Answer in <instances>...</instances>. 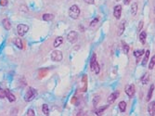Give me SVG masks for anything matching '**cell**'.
I'll return each mask as SVG.
<instances>
[{
    "label": "cell",
    "instance_id": "cell-1",
    "mask_svg": "<svg viewBox=\"0 0 155 116\" xmlns=\"http://www.w3.org/2000/svg\"><path fill=\"white\" fill-rule=\"evenodd\" d=\"M90 69H91L92 72H94L97 74H99V72H100V66H99V64L97 61V55H96V53H93L91 60H90Z\"/></svg>",
    "mask_w": 155,
    "mask_h": 116
},
{
    "label": "cell",
    "instance_id": "cell-2",
    "mask_svg": "<svg viewBox=\"0 0 155 116\" xmlns=\"http://www.w3.org/2000/svg\"><path fill=\"white\" fill-rule=\"evenodd\" d=\"M80 15V8L77 5H73L69 8V16L71 19L77 20Z\"/></svg>",
    "mask_w": 155,
    "mask_h": 116
},
{
    "label": "cell",
    "instance_id": "cell-3",
    "mask_svg": "<svg viewBox=\"0 0 155 116\" xmlns=\"http://www.w3.org/2000/svg\"><path fill=\"white\" fill-rule=\"evenodd\" d=\"M36 96H37L36 90L34 89V88H33V87H30L29 89H28V91H27L26 95H25V101L27 102L32 101Z\"/></svg>",
    "mask_w": 155,
    "mask_h": 116
},
{
    "label": "cell",
    "instance_id": "cell-4",
    "mask_svg": "<svg viewBox=\"0 0 155 116\" xmlns=\"http://www.w3.org/2000/svg\"><path fill=\"white\" fill-rule=\"evenodd\" d=\"M28 31H29V26L26 24L21 23L17 26V33L20 36H24Z\"/></svg>",
    "mask_w": 155,
    "mask_h": 116
},
{
    "label": "cell",
    "instance_id": "cell-5",
    "mask_svg": "<svg viewBox=\"0 0 155 116\" xmlns=\"http://www.w3.org/2000/svg\"><path fill=\"white\" fill-rule=\"evenodd\" d=\"M63 59V56H62V53H61V51L60 50H54L52 51V53H51V60L55 62H60V61H62Z\"/></svg>",
    "mask_w": 155,
    "mask_h": 116
},
{
    "label": "cell",
    "instance_id": "cell-6",
    "mask_svg": "<svg viewBox=\"0 0 155 116\" xmlns=\"http://www.w3.org/2000/svg\"><path fill=\"white\" fill-rule=\"evenodd\" d=\"M78 39V33L76 31H71L70 33L67 35V40H68L70 43L73 44L77 41Z\"/></svg>",
    "mask_w": 155,
    "mask_h": 116
},
{
    "label": "cell",
    "instance_id": "cell-7",
    "mask_svg": "<svg viewBox=\"0 0 155 116\" xmlns=\"http://www.w3.org/2000/svg\"><path fill=\"white\" fill-rule=\"evenodd\" d=\"M124 90H125V94L127 95L130 99L135 95V92H136V88H135V85H134L133 84L126 85Z\"/></svg>",
    "mask_w": 155,
    "mask_h": 116
},
{
    "label": "cell",
    "instance_id": "cell-8",
    "mask_svg": "<svg viewBox=\"0 0 155 116\" xmlns=\"http://www.w3.org/2000/svg\"><path fill=\"white\" fill-rule=\"evenodd\" d=\"M121 15H122V6L121 5L115 6L113 8V16L115 17V19L119 20L121 18Z\"/></svg>",
    "mask_w": 155,
    "mask_h": 116
},
{
    "label": "cell",
    "instance_id": "cell-9",
    "mask_svg": "<svg viewBox=\"0 0 155 116\" xmlns=\"http://www.w3.org/2000/svg\"><path fill=\"white\" fill-rule=\"evenodd\" d=\"M119 95H120V92L119 91H116V92H113V93H112V94L110 95L109 97H108V102H109V104H112L115 100L117 99V98L119 97Z\"/></svg>",
    "mask_w": 155,
    "mask_h": 116
},
{
    "label": "cell",
    "instance_id": "cell-10",
    "mask_svg": "<svg viewBox=\"0 0 155 116\" xmlns=\"http://www.w3.org/2000/svg\"><path fill=\"white\" fill-rule=\"evenodd\" d=\"M148 111L149 114L150 116H154L155 115V101H151L148 106Z\"/></svg>",
    "mask_w": 155,
    "mask_h": 116
},
{
    "label": "cell",
    "instance_id": "cell-11",
    "mask_svg": "<svg viewBox=\"0 0 155 116\" xmlns=\"http://www.w3.org/2000/svg\"><path fill=\"white\" fill-rule=\"evenodd\" d=\"M5 93H6V98L8 99V101L9 102H14L15 100H16V97H15L14 95H13L8 89H6Z\"/></svg>",
    "mask_w": 155,
    "mask_h": 116
},
{
    "label": "cell",
    "instance_id": "cell-12",
    "mask_svg": "<svg viewBox=\"0 0 155 116\" xmlns=\"http://www.w3.org/2000/svg\"><path fill=\"white\" fill-rule=\"evenodd\" d=\"M125 23H126L125 21H123V22H121V23L119 24V28H118V35L119 36L124 34V30H125Z\"/></svg>",
    "mask_w": 155,
    "mask_h": 116
},
{
    "label": "cell",
    "instance_id": "cell-13",
    "mask_svg": "<svg viewBox=\"0 0 155 116\" xmlns=\"http://www.w3.org/2000/svg\"><path fill=\"white\" fill-rule=\"evenodd\" d=\"M13 44H14L15 46H17L18 49H23V44H22V40L20 38V37L14 38V40H13Z\"/></svg>",
    "mask_w": 155,
    "mask_h": 116
},
{
    "label": "cell",
    "instance_id": "cell-14",
    "mask_svg": "<svg viewBox=\"0 0 155 116\" xmlns=\"http://www.w3.org/2000/svg\"><path fill=\"white\" fill-rule=\"evenodd\" d=\"M145 53V51L143 50V49H141V50H136L134 51V56L137 58V63H138V61H140V58L142 57L143 54Z\"/></svg>",
    "mask_w": 155,
    "mask_h": 116
},
{
    "label": "cell",
    "instance_id": "cell-15",
    "mask_svg": "<svg viewBox=\"0 0 155 116\" xmlns=\"http://www.w3.org/2000/svg\"><path fill=\"white\" fill-rule=\"evenodd\" d=\"M62 43H63V37L62 36H58L56 39H55V41H54L53 46L55 47V49H57V47H59V46H61Z\"/></svg>",
    "mask_w": 155,
    "mask_h": 116
},
{
    "label": "cell",
    "instance_id": "cell-16",
    "mask_svg": "<svg viewBox=\"0 0 155 116\" xmlns=\"http://www.w3.org/2000/svg\"><path fill=\"white\" fill-rule=\"evenodd\" d=\"M138 3L137 2H134L132 5H131V14L133 16H136L137 12H138Z\"/></svg>",
    "mask_w": 155,
    "mask_h": 116
},
{
    "label": "cell",
    "instance_id": "cell-17",
    "mask_svg": "<svg viewBox=\"0 0 155 116\" xmlns=\"http://www.w3.org/2000/svg\"><path fill=\"white\" fill-rule=\"evenodd\" d=\"M153 91H154V85H151L150 87V90H149L148 95H147V97H146V101H150V99L152 98Z\"/></svg>",
    "mask_w": 155,
    "mask_h": 116
},
{
    "label": "cell",
    "instance_id": "cell-18",
    "mask_svg": "<svg viewBox=\"0 0 155 116\" xmlns=\"http://www.w3.org/2000/svg\"><path fill=\"white\" fill-rule=\"evenodd\" d=\"M146 38H147V34H146V32H141L140 34H139V41L142 45L146 43Z\"/></svg>",
    "mask_w": 155,
    "mask_h": 116
},
{
    "label": "cell",
    "instance_id": "cell-19",
    "mask_svg": "<svg viewBox=\"0 0 155 116\" xmlns=\"http://www.w3.org/2000/svg\"><path fill=\"white\" fill-rule=\"evenodd\" d=\"M3 26L6 30H10L11 28V23H10V21L8 19L3 20Z\"/></svg>",
    "mask_w": 155,
    "mask_h": 116
},
{
    "label": "cell",
    "instance_id": "cell-20",
    "mask_svg": "<svg viewBox=\"0 0 155 116\" xmlns=\"http://www.w3.org/2000/svg\"><path fill=\"white\" fill-rule=\"evenodd\" d=\"M149 81H150V74L149 73H145L141 77V83H142L143 85H147L149 83Z\"/></svg>",
    "mask_w": 155,
    "mask_h": 116
},
{
    "label": "cell",
    "instance_id": "cell-21",
    "mask_svg": "<svg viewBox=\"0 0 155 116\" xmlns=\"http://www.w3.org/2000/svg\"><path fill=\"white\" fill-rule=\"evenodd\" d=\"M43 20L46 21V22H49V21H52L54 19V15L53 14H49V13H46V14L43 15Z\"/></svg>",
    "mask_w": 155,
    "mask_h": 116
},
{
    "label": "cell",
    "instance_id": "cell-22",
    "mask_svg": "<svg viewBox=\"0 0 155 116\" xmlns=\"http://www.w3.org/2000/svg\"><path fill=\"white\" fill-rule=\"evenodd\" d=\"M119 110H120V111L121 112H124L125 111V110H126V102L125 101H121L120 103H119Z\"/></svg>",
    "mask_w": 155,
    "mask_h": 116
},
{
    "label": "cell",
    "instance_id": "cell-23",
    "mask_svg": "<svg viewBox=\"0 0 155 116\" xmlns=\"http://www.w3.org/2000/svg\"><path fill=\"white\" fill-rule=\"evenodd\" d=\"M149 57H150V50H147L146 51L145 56H144V59H143V61H142L143 66H146V64H147V62H148L149 61Z\"/></svg>",
    "mask_w": 155,
    "mask_h": 116
},
{
    "label": "cell",
    "instance_id": "cell-24",
    "mask_svg": "<svg viewBox=\"0 0 155 116\" xmlns=\"http://www.w3.org/2000/svg\"><path fill=\"white\" fill-rule=\"evenodd\" d=\"M108 108V105H104L103 107H101V108H99V109H98L97 111H96V114L97 115H101L103 112H104L105 110Z\"/></svg>",
    "mask_w": 155,
    "mask_h": 116
},
{
    "label": "cell",
    "instance_id": "cell-25",
    "mask_svg": "<svg viewBox=\"0 0 155 116\" xmlns=\"http://www.w3.org/2000/svg\"><path fill=\"white\" fill-rule=\"evenodd\" d=\"M42 111H43L45 115H49V108L47 106V104H44L42 106Z\"/></svg>",
    "mask_w": 155,
    "mask_h": 116
},
{
    "label": "cell",
    "instance_id": "cell-26",
    "mask_svg": "<svg viewBox=\"0 0 155 116\" xmlns=\"http://www.w3.org/2000/svg\"><path fill=\"white\" fill-rule=\"evenodd\" d=\"M154 66H155V56L153 55L152 58L150 59V64H149V69H150V70H153V69H154Z\"/></svg>",
    "mask_w": 155,
    "mask_h": 116
},
{
    "label": "cell",
    "instance_id": "cell-27",
    "mask_svg": "<svg viewBox=\"0 0 155 116\" xmlns=\"http://www.w3.org/2000/svg\"><path fill=\"white\" fill-rule=\"evenodd\" d=\"M122 44H123V50H124V54H128L129 49H130L129 46L127 45V44L124 43V42H123Z\"/></svg>",
    "mask_w": 155,
    "mask_h": 116
},
{
    "label": "cell",
    "instance_id": "cell-28",
    "mask_svg": "<svg viewBox=\"0 0 155 116\" xmlns=\"http://www.w3.org/2000/svg\"><path fill=\"white\" fill-rule=\"evenodd\" d=\"M99 95H97V96H95L94 97V99H93V105H94V107H97L98 105V102L99 101Z\"/></svg>",
    "mask_w": 155,
    "mask_h": 116
},
{
    "label": "cell",
    "instance_id": "cell-29",
    "mask_svg": "<svg viewBox=\"0 0 155 116\" xmlns=\"http://www.w3.org/2000/svg\"><path fill=\"white\" fill-rule=\"evenodd\" d=\"M27 115H28V116H34V115H35V112H34V110L29 109L28 111H27Z\"/></svg>",
    "mask_w": 155,
    "mask_h": 116
},
{
    "label": "cell",
    "instance_id": "cell-30",
    "mask_svg": "<svg viewBox=\"0 0 155 116\" xmlns=\"http://www.w3.org/2000/svg\"><path fill=\"white\" fill-rule=\"evenodd\" d=\"M7 4H8V1H7V0H0V6L6 7Z\"/></svg>",
    "mask_w": 155,
    "mask_h": 116
},
{
    "label": "cell",
    "instance_id": "cell-31",
    "mask_svg": "<svg viewBox=\"0 0 155 116\" xmlns=\"http://www.w3.org/2000/svg\"><path fill=\"white\" fill-rule=\"evenodd\" d=\"M6 93L5 90H0V99H5Z\"/></svg>",
    "mask_w": 155,
    "mask_h": 116
},
{
    "label": "cell",
    "instance_id": "cell-32",
    "mask_svg": "<svg viewBox=\"0 0 155 116\" xmlns=\"http://www.w3.org/2000/svg\"><path fill=\"white\" fill-rule=\"evenodd\" d=\"M98 21H99V18H96V19H95V21H93V22L90 23V27L95 26V25H96V23L98 22Z\"/></svg>",
    "mask_w": 155,
    "mask_h": 116
},
{
    "label": "cell",
    "instance_id": "cell-33",
    "mask_svg": "<svg viewBox=\"0 0 155 116\" xmlns=\"http://www.w3.org/2000/svg\"><path fill=\"white\" fill-rule=\"evenodd\" d=\"M86 4H89V5H93L95 3V0H84Z\"/></svg>",
    "mask_w": 155,
    "mask_h": 116
},
{
    "label": "cell",
    "instance_id": "cell-34",
    "mask_svg": "<svg viewBox=\"0 0 155 116\" xmlns=\"http://www.w3.org/2000/svg\"><path fill=\"white\" fill-rule=\"evenodd\" d=\"M142 27H143V22H142V21H141V22H139V27H138V32L140 31V30H141V28H142Z\"/></svg>",
    "mask_w": 155,
    "mask_h": 116
},
{
    "label": "cell",
    "instance_id": "cell-35",
    "mask_svg": "<svg viewBox=\"0 0 155 116\" xmlns=\"http://www.w3.org/2000/svg\"><path fill=\"white\" fill-rule=\"evenodd\" d=\"M132 0H124V5H129Z\"/></svg>",
    "mask_w": 155,
    "mask_h": 116
},
{
    "label": "cell",
    "instance_id": "cell-36",
    "mask_svg": "<svg viewBox=\"0 0 155 116\" xmlns=\"http://www.w3.org/2000/svg\"><path fill=\"white\" fill-rule=\"evenodd\" d=\"M0 90H1V86H0Z\"/></svg>",
    "mask_w": 155,
    "mask_h": 116
},
{
    "label": "cell",
    "instance_id": "cell-37",
    "mask_svg": "<svg viewBox=\"0 0 155 116\" xmlns=\"http://www.w3.org/2000/svg\"><path fill=\"white\" fill-rule=\"evenodd\" d=\"M116 1H120V0H116Z\"/></svg>",
    "mask_w": 155,
    "mask_h": 116
}]
</instances>
